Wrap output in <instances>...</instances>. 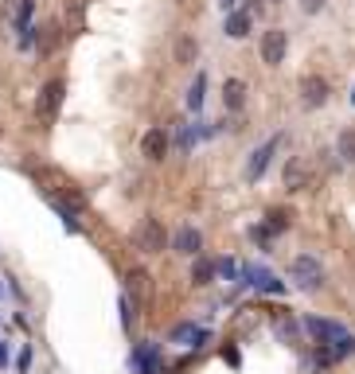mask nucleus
Here are the masks:
<instances>
[{
	"mask_svg": "<svg viewBox=\"0 0 355 374\" xmlns=\"http://www.w3.org/2000/svg\"><path fill=\"white\" fill-rule=\"evenodd\" d=\"M223 106H227V109H242V106H246V82H242V79H227V82H223Z\"/></svg>",
	"mask_w": 355,
	"mask_h": 374,
	"instance_id": "f8f14e48",
	"label": "nucleus"
},
{
	"mask_svg": "<svg viewBox=\"0 0 355 374\" xmlns=\"http://www.w3.org/2000/svg\"><path fill=\"white\" fill-rule=\"evenodd\" d=\"M328 94H332V86H328L324 74H305L301 79V106L305 109H320L328 101Z\"/></svg>",
	"mask_w": 355,
	"mask_h": 374,
	"instance_id": "20e7f679",
	"label": "nucleus"
},
{
	"mask_svg": "<svg viewBox=\"0 0 355 374\" xmlns=\"http://www.w3.org/2000/svg\"><path fill=\"white\" fill-rule=\"evenodd\" d=\"M219 273H223V277H235V261H230V257H223V261H219Z\"/></svg>",
	"mask_w": 355,
	"mask_h": 374,
	"instance_id": "393cba45",
	"label": "nucleus"
},
{
	"mask_svg": "<svg viewBox=\"0 0 355 374\" xmlns=\"http://www.w3.org/2000/svg\"><path fill=\"white\" fill-rule=\"evenodd\" d=\"M352 101H355V98H352Z\"/></svg>",
	"mask_w": 355,
	"mask_h": 374,
	"instance_id": "bb28decb",
	"label": "nucleus"
},
{
	"mask_svg": "<svg viewBox=\"0 0 355 374\" xmlns=\"http://www.w3.org/2000/svg\"><path fill=\"white\" fill-rule=\"evenodd\" d=\"M0 366H8V347L0 343Z\"/></svg>",
	"mask_w": 355,
	"mask_h": 374,
	"instance_id": "a878e982",
	"label": "nucleus"
},
{
	"mask_svg": "<svg viewBox=\"0 0 355 374\" xmlns=\"http://www.w3.org/2000/svg\"><path fill=\"white\" fill-rule=\"evenodd\" d=\"M269 234H274L269 227H254V230H250V238H254L258 246H269Z\"/></svg>",
	"mask_w": 355,
	"mask_h": 374,
	"instance_id": "4be33fe9",
	"label": "nucleus"
},
{
	"mask_svg": "<svg viewBox=\"0 0 355 374\" xmlns=\"http://www.w3.org/2000/svg\"><path fill=\"white\" fill-rule=\"evenodd\" d=\"M289 281H293L297 288H305V293H316V288L324 285V266H320L313 254H301L289 261Z\"/></svg>",
	"mask_w": 355,
	"mask_h": 374,
	"instance_id": "f257e3e1",
	"label": "nucleus"
},
{
	"mask_svg": "<svg viewBox=\"0 0 355 374\" xmlns=\"http://www.w3.org/2000/svg\"><path fill=\"white\" fill-rule=\"evenodd\" d=\"M285 51H289V40L281 28H269L266 35H262V63H266V67H281V63H285Z\"/></svg>",
	"mask_w": 355,
	"mask_h": 374,
	"instance_id": "423d86ee",
	"label": "nucleus"
},
{
	"mask_svg": "<svg viewBox=\"0 0 355 374\" xmlns=\"http://www.w3.org/2000/svg\"><path fill=\"white\" fill-rule=\"evenodd\" d=\"M219 273V261H211V257H196V266H191V285H211Z\"/></svg>",
	"mask_w": 355,
	"mask_h": 374,
	"instance_id": "4468645a",
	"label": "nucleus"
},
{
	"mask_svg": "<svg viewBox=\"0 0 355 374\" xmlns=\"http://www.w3.org/2000/svg\"><path fill=\"white\" fill-rule=\"evenodd\" d=\"M281 184H285L289 191H301V187L308 184V160L305 156H289L285 172H281Z\"/></svg>",
	"mask_w": 355,
	"mask_h": 374,
	"instance_id": "1a4fd4ad",
	"label": "nucleus"
},
{
	"mask_svg": "<svg viewBox=\"0 0 355 374\" xmlns=\"http://www.w3.org/2000/svg\"><path fill=\"white\" fill-rule=\"evenodd\" d=\"M28 366H31V347H24V351H20V359H16V371H28Z\"/></svg>",
	"mask_w": 355,
	"mask_h": 374,
	"instance_id": "5701e85b",
	"label": "nucleus"
},
{
	"mask_svg": "<svg viewBox=\"0 0 355 374\" xmlns=\"http://www.w3.org/2000/svg\"><path fill=\"white\" fill-rule=\"evenodd\" d=\"M172 246H176V254H184V257H199V250H203V234H199L196 227H180L176 238H172Z\"/></svg>",
	"mask_w": 355,
	"mask_h": 374,
	"instance_id": "9d476101",
	"label": "nucleus"
},
{
	"mask_svg": "<svg viewBox=\"0 0 355 374\" xmlns=\"http://www.w3.org/2000/svg\"><path fill=\"white\" fill-rule=\"evenodd\" d=\"M301 332H308L316 343H336V339H344L347 327L340 320H320V316H305L301 320Z\"/></svg>",
	"mask_w": 355,
	"mask_h": 374,
	"instance_id": "7ed1b4c3",
	"label": "nucleus"
},
{
	"mask_svg": "<svg viewBox=\"0 0 355 374\" xmlns=\"http://www.w3.org/2000/svg\"><path fill=\"white\" fill-rule=\"evenodd\" d=\"M141 152H145L148 160H164L168 156V133L164 129H148L145 140H141Z\"/></svg>",
	"mask_w": 355,
	"mask_h": 374,
	"instance_id": "9b49d317",
	"label": "nucleus"
},
{
	"mask_svg": "<svg viewBox=\"0 0 355 374\" xmlns=\"http://www.w3.org/2000/svg\"><path fill=\"white\" fill-rule=\"evenodd\" d=\"M31 8H36V0H16V28H20V31H28Z\"/></svg>",
	"mask_w": 355,
	"mask_h": 374,
	"instance_id": "aec40b11",
	"label": "nucleus"
},
{
	"mask_svg": "<svg viewBox=\"0 0 355 374\" xmlns=\"http://www.w3.org/2000/svg\"><path fill=\"white\" fill-rule=\"evenodd\" d=\"M336 148H340L344 164H355V129H344V133H340V140H336Z\"/></svg>",
	"mask_w": 355,
	"mask_h": 374,
	"instance_id": "dca6fc26",
	"label": "nucleus"
},
{
	"mask_svg": "<svg viewBox=\"0 0 355 374\" xmlns=\"http://www.w3.org/2000/svg\"><path fill=\"white\" fill-rule=\"evenodd\" d=\"M63 94H67V86H63L59 79H51L47 86L40 90V98H36V117H40V121H47V125H51V121L59 117Z\"/></svg>",
	"mask_w": 355,
	"mask_h": 374,
	"instance_id": "f03ea898",
	"label": "nucleus"
},
{
	"mask_svg": "<svg viewBox=\"0 0 355 374\" xmlns=\"http://www.w3.org/2000/svg\"><path fill=\"white\" fill-rule=\"evenodd\" d=\"M59 43V28H43V43H40V51H51Z\"/></svg>",
	"mask_w": 355,
	"mask_h": 374,
	"instance_id": "412c9836",
	"label": "nucleus"
},
{
	"mask_svg": "<svg viewBox=\"0 0 355 374\" xmlns=\"http://www.w3.org/2000/svg\"><path fill=\"white\" fill-rule=\"evenodd\" d=\"M227 35L230 40H246L250 35V12H235L227 20Z\"/></svg>",
	"mask_w": 355,
	"mask_h": 374,
	"instance_id": "2eb2a0df",
	"label": "nucleus"
},
{
	"mask_svg": "<svg viewBox=\"0 0 355 374\" xmlns=\"http://www.w3.org/2000/svg\"><path fill=\"white\" fill-rule=\"evenodd\" d=\"M301 8H305L308 16H313V12H320V8H324V0H301Z\"/></svg>",
	"mask_w": 355,
	"mask_h": 374,
	"instance_id": "b1692460",
	"label": "nucleus"
},
{
	"mask_svg": "<svg viewBox=\"0 0 355 374\" xmlns=\"http://www.w3.org/2000/svg\"><path fill=\"white\" fill-rule=\"evenodd\" d=\"M129 363H133L137 374H160V347L157 343H141Z\"/></svg>",
	"mask_w": 355,
	"mask_h": 374,
	"instance_id": "6e6552de",
	"label": "nucleus"
},
{
	"mask_svg": "<svg viewBox=\"0 0 355 374\" xmlns=\"http://www.w3.org/2000/svg\"><path fill=\"white\" fill-rule=\"evenodd\" d=\"M172 343H188V347H203V343H207V332H199L196 324H176V327H172Z\"/></svg>",
	"mask_w": 355,
	"mask_h": 374,
	"instance_id": "ddd939ff",
	"label": "nucleus"
},
{
	"mask_svg": "<svg viewBox=\"0 0 355 374\" xmlns=\"http://www.w3.org/2000/svg\"><path fill=\"white\" fill-rule=\"evenodd\" d=\"M196 55H199V43L191 40V35H184V40L176 43V63H196Z\"/></svg>",
	"mask_w": 355,
	"mask_h": 374,
	"instance_id": "f3484780",
	"label": "nucleus"
},
{
	"mask_svg": "<svg viewBox=\"0 0 355 374\" xmlns=\"http://www.w3.org/2000/svg\"><path fill=\"white\" fill-rule=\"evenodd\" d=\"M203 90H207V79H203V74H196V82H191V94H188V109L203 106Z\"/></svg>",
	"mask_w": 355,
	"mask_h": 374,
	"instance_id": "6ab92c4d",
	"label": "nucleus"
},
{
	"mask_svg": "<svg viewBox=\"0 0 355 374\" xmlns=\"http://www.w3.org/2000/svg\"><path fill=\"white\" fill-rule=\"evenodd\" d=\"M277 145H281V137L266 140V145H262V148L254 152V156H250V164H246V179H250V184H258V179L266 176V168H269V160H274Z\"/></svg>",
	"mask_w": 355,
	"mask_h": 374,
	"instance_id": "0eeeda50",
	"label": "nucleus"
},
{
	"mask_svg": "<svg viewBox=\"0 0 355 374\" xmlns=\"http://www.w3.org/2000/svg\"><path fill=\"white\" fill-rule=\"evenodd\" d=\"M266 227L274 230V234H281V230H289V211H285V207H274V211L266 215Z\"/></svg>",
	"mask_w": 355,
	"mask_h": 374,
	"instance_id": "a211bd4d",
	"label": "nucleus"
},
{
	"mask_svg": "<svg viewBox=\"0 0 355 374\" xmlns=\"http://www.w3.org/2000/svg\"><path fill=\"white\" fill-rule=\"evenodd\" d=\"M133 238H137V246L145 250V254H160V250L168 246V234H164V227H160V218H145Z\"/></svg>",
	"mask_w": 355,
	"mask_h": 374,
	"instance_id": "39448f33",
	"label": "nucleus"
}]
</instances>
